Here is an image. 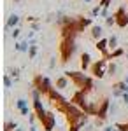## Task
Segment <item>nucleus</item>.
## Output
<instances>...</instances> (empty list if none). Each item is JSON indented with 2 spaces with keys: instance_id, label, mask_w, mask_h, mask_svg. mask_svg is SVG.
<instances>
[{
  "instance_id": "1",
  "label": "nucleus",
  "mask_w": 128,
  "mask_h": 131,
  "mask_svg": "<svg viewBox=\"0 0 128 131\" xmlns=\"http://www.w3.org/2000/svg\"><path fill=\"white\" fill-rule=\"evenodd\" d=\"M65 75L72 81L74 88H77V89H81V91H86V93H93L95 82H93L91 77H86V75L81 73V72H65Z\"/></svg>"
},
{
  "instance_id": "2",
  "label": "nucleus",
  "mask_w": 128,
  "mask_h": 131,
  "mask_svg": "<svg viewBox=\"0 0 128 131\" xmlns=\"http://www.w3.org/2000/svg\"><path fill=\"white\" fill-rule=\"evenodd\" d=\"M58 49H60V61L61 63H67L72 58V54L76 52V49H77L76 39H61Z\"/></svg>"
},
{
  "instance_id": "3",
  "label": "nucleus",
  "mask_w": 128,
  "mask_h": 131,
  "mask_svg": "<svg viewBox=\"0 0 128 131\" xmlns=\"http://www.w3.org/2000/svg\"><path fill=\"white\" fill-rule=\"evenodd\" d=\"M89 68H91V73H93L95 79H104L105 73H107V68H109V60L107 58H102V60L95 61Z\"/></svg>"
},
{
  "instance_id": "4",
  "label": "nucleus",
  "mask_w": 128,
  "mask_h": 131,
  "mask_svg": "<svg viewBox=\"0 0 128 131\" xmlns=\"http://www.w3.org/2000/svg\"><path fill=\"white\" fill-rule=\"evenodd\" d=\"M32 86L33 88H37V89L42 93V96H48V93L53 89V86H51V81L48 77H42V75H37L33 82H32Z\"/></svg>"
},
{
  "instance_id": "5",
  "label": "nucleus",
  "mask_w": 128,
  "mask_h": 131,
  "mask_svg": "<svg viewBox=\"0 0 128 131\" xmlns=\"http://www.w3.org/2000/svg\"><path fill=\"white\" fill-rule=\"evenodd\" d=\"M114 16H116V25H118L119 28H126L128 26V12L125 7H119L116 12H114Z\"/></svg>"
},
{
  "instance_id": "6",
  "label": "nucleus",
  "mask_w": 128,
  "mask_h": 131,
  "mask_svg": "<svg viewBox=\"0 0 128 131\" xmlns=\"http://www.w3.org/2000/svg\"><path fill=\"white\" fill-rule=\"evenodd\" d=\"M40 124H42L44 131H53L54 126H56V117H54V114H53V112H48V115L40 121Z\"/></svg>"
},
{
  "instance_id": "7",
  "label": "nucleus",
  "mask_w": 128,
  "mask_h": 131,
  "mask_svg": "<svg viewBox=\"0 0 128 131\" xmlns=\"http://www.w3.org/2000/svg\"><path fill=\"white\" fill-rule=\"evenodd\" d=\"M126 91H128V84H126L125 81L112 84V96H114V98H118V96H123V93H126Z\"/></svg>"
},
{
  "instance_id": "8",
  "label": "nucleus",
  "mask_w": 128,
  "mask_h": 131,
  "mask_svg": "<svg viewBox=\"0 0 128 131\" xmlns=\"http://www.w3.org/2000/svg\"><path fill=\"white\" fill-rule=\"evenodd\" d=\"M109 112H111V103H109L107 98H104V101H102V105H100V108H98V112H97L95 117H98V119H104V121H105Z\"/></svg>"
},
{
  "instance_id": "9",
  "label": "nucleus",
  "mask_w": 128,
  "mask_h": 131,
  "mask_svg": "<svg viewBox=\"0 0 128 131\" xmlns=\"http://www.w3.org/2000/svg\"><path fill=\"white\" fill-rule=\"evenodd\" d=\"M33 108H35V115H37V119L42 121L46 115H48V112L46 108L42 107V103H40V98H33Z\"/></svg>"
},
{
  "instance_id": "10",
  "label": "nucleus",
  "mask_w": 128,
  "mask_h": 131,
  "mask_svg": "<svg viewBox=\"0 0 128 131\" xmlns=\"http://www.w3.org/2000/svg\"><path fill=\"white\" fill-rule=\"evenodd\" d=\"M95 47L104 54V58H107V60H109V54H111V52L107 51L109 49V39H104V37H102L100 40H97V46H95Z\"/></svg>"
},
{
  "instance_id": "11",
  "label": "nucleus",
  "mask_w": 128,
  "mask_h": 131,
  "mask_svg": "<svg viewBox=\"0 0 128 131\" xmlns=\"http://www.w3.org/2000/svg\"><path fill=\"white\" fill-rule=\"evenodd\" d=\"M69 77H67V75H65V73H63V75H61V77H58V79H56V81H54V86H56V89H65V88H69Z\"/></svg>"
},
{
  "instance_id": "12",
  "label": "nucleus",
  "mask_w": 128,
  "mask_h": 131,
  "mask_svg": "<svg viewBox=\"0 0 128 131\" xmlns=\"http://www.w3.org/2000/svg\"><path fill=\"white\" fill-rule=\"evenodd\" d=\"M89 67H91V56H89V52H83L81 54V68L88 70Z\"/></svg>"
},
{
  "instance_id": "13",
  "label": "nucleus",
  "mask_w": 128,
  "mask_h": 131,
  "mask_svg": "<svg viewBox=\"0 0 128 131\" xmlns=\"http://www.w3.org/2000/svg\"><path fill=\"white\" fill-rule=\"evenodd\" d=\"M18 25H20V16L18 14H11L9 18H7V21H5V26H9L11 30L16 28Z\"/></svg>"
},
{
  "instance_id": "14",
  "label": "nucleus",
  "mask_w": 128,
  "mask_h": 131,
  "mask_svg": "<svg viewBox=\"0 0 128 131\" xmlns=\"http://www.w3.org/2000/svg\"><path fill=\"white\" fill-rule=\"evenodd\" d=\"M14 49L20 51V52H28V49H30L28 39H26V40H21V42H16V44H14Z\"/></svg>"
},
{
  "instance_id": "15",
  "label": "nucleus",
  "mask_w": 128,
  "mask_h": 131,
  "mask_svg": "<svg viewBox=\"0 0 128 131\" xmlns=\"http://www.w3.org/2000/svg\"><path fill=\"white\" fill-rule=\"evenodd\" d=\"M102 35H104V28H102L100 25H95V26L91 28V39L100 40V39H102Z\"/></svg>"
},
{
  "instance_id": "16",
  "label": "nucleus",
  "mask_w": 128,
  "mask_h": 131,
  "mask_svg": "<svg viewBox=\"0 0 128 131\" xmlns=\"http://www.w3.org/2000/svg\"><path fill=\"white\" fill-rule=\"evenodd\" d=\"M37 52H39V46H37V44H30V49H28V60H35Z\"/></svg>"
},
{
  "instance_id": "17",
  "label": "nucleus",
  "mask_w": 128,
  "mask_h": 131,
  "mask_svg": "<svg viewBox=\"0 0 128 131\" xmlns=\"http://www.w3.org/2000/svg\"><path fill=\"white\" fill-rule=\"evenodd\" d=\"M16 128H18L16 121H5V124H4V131H16Z\"/></svg>"
},
{
  "instance_id": "18",
  "label": "nucleus",
  "mask_w": 128,
  "mask_h": 131,
  "mask_svg": "<svg viewBox=\"0 0 128 131\" xmlns=\"http://www.w3.org/2000/svg\"><path fill=\"white\" fill-rule=\"evenodd\" d=\"M125 54V51L121 49V47H118V49L111 51V54H109V60H114V58H119V56H123Z\"/></svg>"
},
{
  "instance_id": "19",
  "label": "nucleus",
  "mask_w": 128,
  "mask_h": 131,
  "mask_svg": "<svg viewBox=\"0 0 128 131\" xmlns=\"http://www.w3.org/2000/svg\"><path fill=\"white\" fill-rule=\"evenodd\" d=\"M109 49H111V51L118 49V37H116V35L109 37Z\"/></svg>"
},
{
  "instance_id": "20",
  "label": "nucleus",
  "mask_w": 128,
  "mask_h": 131,
  "mask_svg": "<svg viewBox=\"0 0 128 131\" xmlns=\"http://www.w3.org/2000/svg\"><path fill=\"white\" fill-rule=\"evenodd\" d=\"M116 72H118V65H116V63H109L107 75H116Z\"/></svg>"
},
{
  "instance_id": "21",
  "label": "nucleus",
  "mask_w": 128,
  "mask_h": 131,
  "mask_svg": "<svg viewBox=\"0 0 128 131\" xmlns=\"http://www.w3.org/2000/svg\"><path fill=\"white\" fill-rule=\"evenodd\" d=\"M112 25H116V16H114V14L105 18V26H112Z\"/></svg>"
},
{
  "instance_id": "22",
  "label": "nucleus",
  "mask_w": 128,
  "mask_h": 131,
  "mask_svg": "<svg viewBox=\"0 0 128 131\" xmlns=\"http://www.w3.org/2000/svg\"><path fill=\"white\" fill-rule=\"evenodd\" d=\"M4 86H5V88H12V79H11L9 73L4 75Z\"/></svg>"
},
{
  "instance_id": "23",
  "label": "nucleus",
  "mask_w": 128,
  "mask_h": 131,
  "mask_svg": "<svg viewBox=\"0 0 128 131\" xmlns=\"http://www.w3.org/2000/svg\"><path fill=\"white\" fill-rule=\"evenodd\" d=\"M26 103H28V101L25 100V98H20V100L16 101V107H18V110H21V108H25V107H28Z\"/></svg>"
},
{
  "instance_id": "24",
  "label": "nucleus",
  "mask_w": 128,
  "mask_h": 131,
  "mask_svg": "<svg viewBox=\"0 0 128 131\" xmlns=\"http://www.w3.org/2000/svg\"><path fill=\"white\" fill-rule=\"evenodd\" d=\"M100 12H102V5H97V7H93L91 9V18H97V16H100Z\"/></svg>"
},
{
  "instance_id": "25",
  "label": "nucleus",
  "mask_w": 128,
  "mask_h": 131,
  "mask_svg": "<svg viewBox=\"0 0 128 131\" xmlns=\"http://www.w3.org/2000/svg\"><path fill=\"white\" fill-rule=\"evenodd\" d=\"M116 128L119 131H128V121L126 122H116Z\"/></svg>"
},
{
  "instance_id": "26",
  "label": "nucleus",
  "mask_w": 128,
  "mask_h": 131,
  "mask_svg": "<svg viewBox=\"0 0 128 131\" xmlns=\"http://www.w3.org/2000/svg\"><path fill=\"white\" fill-rule=\"evenodd\" d=\"M9 75H11V77H14V79L18 81V77H20V68H11Z\"/></svg>"
},
{
  "instance_id": "27",
  "label": "nucleus",
  "mask_w": 128,
  "mask_h": 131,
  "mask_svg": "<svg viewBox=\"0 0 128 131\" xmlns=\"http://www.w3.org/2000/svg\"><path fill=\"white\" fill-rule=\"evenodd\" d=\"M20 33H21L20 28H12V31H11V37H12V39H18V37H20Z\"/></svg>"
},
{
  "instance_id": "28",
  "label": "nucleus",
  "mask_w": 128,
  "mask_h": 131,
  "mask_svg": "<svg viewBox=\"0 0 128 131\" xmlns=\"http://www.w3.org/2000/svg\"><path fill=\"white\" fill-rule=\"evenodd\" d=\"M40 26H42L40 23H37V21H32V26H30V28H32V30H35V31H39Z\"/></svg>"
},
{
  "instance_id": "29",
  "label": "nucleus",
  "mask_w": 128,
  "mask_h": 131,
  "mask_svg": "<svg viewBox=\"0 0 128 131\" xmlns=\"http://www.w3.org/2000/svg\"><path fill=\"white\" fill-rule=\"evenodd\" d=\"M100 16H102V18H107V16H111V14H109V7H102V12H100Z\"/></svg>"
},
{
  "instance_id": "30",
  "label": "nucleus",
  "mask_w": 128,
  "mask_h": 131,
  "mask_svg": "<svg viewBox=\"0 0 128 131\" xmlns=\"http://www.w3.org/2000/svg\"><path fill=\"white\" fill-rule=\"evenodd\" d=\"M69 131H81V126L79 124H72V126H69Z\"/></svg>"
},
{
  "instance_id": "31",
  "label": "nucleus",
  "mask_w": 128,
  "mask_h": 131,
  "mask_svg": "<svg viewBox=\"0 0 128 131\" xmlns=\"http://www.w3.org/2000/svg\"><path fill=\"white\" fill-rule=\"evenodd\" d=\"M20 114H21V115H30V108H28V107H25V108H21V110H20Z\"/></svg>"
},
{
  "instance_id": "32",
  "label": "nucleus",
  "mask_w": 128,
  "mask_h": 131,
  "mask_svg": "<svg viewBox=\"0 0 128 131\" xmlns=\"http://www.w3.org/2000/svg\"><path fill=\"white\" fill-rule=\"evenodd\" d=\"M54 67H56V58H51V61H49V68L53 70Z\"/></svg>"
},
{
  "instance_id": "33",
  "label": "nucleus",
  "mask_w": 128,
  "mask_h": 131,
  "mask_svg": "<svg viewBox=\"0 0 128 131\" xmlns=\"http://www.w3.org/2000/svg\"><path fill=\"white\" fill-rule=\"evenodd\" d=\"M104 131H119V129L116 128V124H114V126H107V128H105Z\"/></svg>"
},
{
  "instance_id": "34",
  "label": "nucleus",
  "mask_w": 128,
  "mask_h": 131,
  "mask_svg": "<svg viewBox=\"0 0 128 131\" xmlns=\"http://www.w3.org/2000/svg\"><path fill=\"white\" fill-rule=\"evenodd\" d=\"M116 110H118V107H116V103H112L111 105V114H116Z\"/></svg>"
},
{
  "instance_id": "35",
  "label": "nucleus",
  "mask_w": 128,
  "mask_h": 131,
  "mask_svg": "<svg viewBox=\"0 0 128 131\" xmlns=\"http://www.w3.org/2000/svg\"><path fill=\"white\" fill-rule=\"evenodd\" d=\"M121 98H123V101L128 105V91H126V93H123V96H121Z\"/></svg>"
},
{
  "instance_id": "36",
  "label": "nucleus",
  "mask_w": 128,
  "mask_h": 131,
  "mask_svg": "<svg viewBox=\"0 0 128 131\" xmlns=\"http://www.w3.org/2000/svg\"><path fill=\"white\" fill-rule=\"evenodd\" d=\"M30 131H37V128H35V126L32 124V128H30Z\"/></svg>"
},
{
  "instance_id": "37",
  "label": "nucleus",
  "mask_w": 128,
  "mask_h": 131,
  "mask_svg": "<svg viewBox=\"0 0 128 131\" xmlns=\"http://www.w3.org/2000/svg\"><path fill=\"white\" fill-rule=\"evenodd\" d=\"M16 131H25V129H23V128H20V126H18V128H16Z\"/></svg>"
},
{
  "instance_id": "38",
  "label": "nucleus",
  "mask_w": 128,
  "mask_h": 131,
  "mask_svg": "<svg viewBox=\"0 0 128 131\" xmlns=\"http://www.w3.org/2000/svg\"><path fill=\"white\" fill-rule=\"evenodd\" d=\"M12 2H16V4H20V2H23V0H12Z\"/></svg>"
},
{
  "instance_id": "39",
  "label": "nucleus",
  "mask_w": 128,
  "mask_h": 131,
  "mask_svg": "<svg viewBox=\"0 0 128 131\" xmlns=\"http://www.w3.org/2000/svg\"><path fill=\"white\" fill-rule=\"evenodd\" d=\"M125 82H126V84H128V75H126V77H125Z\"/></svg>"
},
{
  "instance_id": "40",
  "label": "nucleus",
  "mask_w": 128,
  "mask_h": 131,
  "mask_svg": "<svg viewBox=\"0 0 128 131\" xmlns=\"http://www.w3.org/2000/svg\"><path fill=\"white\" fill-rule=\"evenodd\" d=\"M83 2H86V4H89V2H91V0H83Z\"/></svg>"
},
{
  "instance_id": "41",
  "label": "nucleus",
  "mask_w": 128,
  "mask_h": 131,
  "mask_svg": "<svg viewBox=\"0 0 128 131\" xmlns=\"http://www.w3.org/2000/svg\"><path fill=\"white\" fill-rule=\"evenodd\" d=\"M126 61H128V52H126Z\"/></svg>"
},
{
  "instance_id": "42",
  "label": "nucleus",
  "mask_w": 128,
  "mask_h": 131,
  "mask_svg": "<svg viewBox=\"0 0 128 131\" xmlns=\"http://www.w3.org/2000/svg\"><path fill=\"white\" fill-rule=\"evenodd\" d=\"M56 131H63V129H56Z\"/></svg>"
},
{
  "instance_id": "43",
  "label": "nucleus",
  "mask_w": 128,
  "mask_h": 131,
  "mask_svg": "<svg viewBox=\"0 0 128 131\" xmlns=\"http://www.w3.org/2000/svg\"><path fill=\"white\" fill-rule=\"evenodd\" d=\"M98 2H100V0H98Z\"/></svg>"
}]
</instances>
